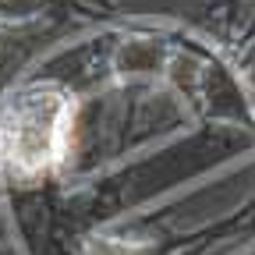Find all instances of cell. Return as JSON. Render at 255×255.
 <instances>
[{
  "label": "cell",
  "instance_id": "6da1fadb",
  "mask_svg": "<svg viewBox=\"0 0 255 255\" xmlns=\"http://www.w3.org/2000/svg\"><path fill=\"white\" fill-rule=\"evenodd\" d=\"M71 107L57 89H28L0 117V156L21 174L50 167L64 149Z\"/></svg>",
  "mask_w": 255,
  "mask_h": 255
},
{
  "label": "cell",
  "instance_id": "7a4b0ae2",
  "mask_svg": "<svg viewBox=\"0 0 255 255\" xmlns=\"http://www.w3.org/2000/svg\"><path fill=\"white\" fill-rule=\"evenodd\" d=\"M121 68H128V71L156 68V46L152 43H131V46L121 53Z\"/></svg>",
  "mask_w": 255,
  "mask_h": 255
},
{
  "label": "cell",
  "instance_id": "3957f363",
  "mask_svg": "<svg viewBox=\"0 0 255 255\" xmlns=\"http://www.w3.org/2000/svg\"><path fill=\"white\" fill-rule=\"evenodd\" d=\"M96 255H142V252H135V248H128V245H100L96 248Z\"/></svg>",
  "mask_w": 255,
  "mask_h": 255
}]
</instances>
